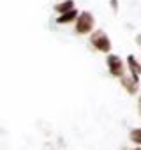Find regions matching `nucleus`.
<instances>
[{
  "label": "nucleus",
  "mask_w": 141,
  "mask_h": 150,
  "mask_svg": "<svg viewBox=\"0 0 141 150\" xmlns=\"http://www.w3.org/2000/svg\"><path fill=\"white\" fill-rule=\"evenodd\" d=\"M95 30V18L90 11H83L78 14L76 18V25H74V32L78 35H87L92 34Z\"/></svg>",
  "instance_id": "f257e3e1"
},
{
  "label": "nucleus",
  "mask_w": 141,
  "mask_h": 150,
  "mask_svg": "<svg viewBox=\"0 0 141 150\" xmlns=\"http://www.w3.org/2000/svg\"><path fill=\"white\" fill-rule=\"evenodd\" d=\"M90 46L95 50V51H102V53H109L111 51V41L108 37V34L104 30H94L90 34Z\"/></svg>",
  "instance_id": "f03ea898"
},
{
  "label": "nucleus",
  "mask_w": 141,
  "mask_h": 150,
  "mask_svg": "<svg viewBox=\"0 0 141 150\" xmlns=\"http://www.w3.org/2000/svg\"><path fill=\"white\" fill-rule=\"evenodd\" d=\"M106 64H108V71L113 78H123L125 76V64L118 55L108 53L106 57Z\"/></svg>",
  "instance_id": "7ed1b4c3"
},
{
  "label": "nucleus",
  "mask_w": 141,
  "mask_h": 150,
  "mask_svg": "<svg viewBox=\"0 0 141 150\" xmlns=\"http://www.w3.org/2000/svg\"><path fill=\"white\" fill-rule=\"evenodd\" d=\"M127 71L130 72V80L139 85V76H141V64L136 60L134 55L127 57Z\"/></svg>",
  "instance_id": "20e7f679"
},
{
  "label": "nucleus",
  "mask_w": 141,
  "mask_h": 150,
  "mask_svg": "<svg viewBox=\"0 0 141 150\" xmlns=\"http://www.w3.org/2000/svg\"><path fill=\"white\" fill-rule=\"evenodd\" d=\"M78 9L74 7L73 11H69V13H63V14H60L58 18H56V23H60V25H65V23H70V21H76V18H78Z\"/></svg>",
  "instance_id": "39448f33"
},
{
  "label": "nucleus",
  "mask_w": 141,
  "mask_h": 150,
  "mask_svg": "<svg viewBox=\"0 0 141 150\" xmlns=\"http://www.w3.org/2000/svg\"><path fill=\"white\" fill-rule=\"evenodd\" d=\"M120 83H122V87L127 90V94H130V96H134V94H137V83H134L129 76H123V78H120Z\"/></svg>",
  "instance_id": "423d86ee"
},
{
  "label": "nucleus",
  "mask_w": 141,
  "mask_h": 150,
  "mask_svg": "<svg viewBox=\"0 0 141 150\" xmlns=\"http://www.w3.org/2000/svg\"><path fill=\"white\" fill-rule=\"evenodd\" d=\"M74 9V0H62L60 4L55 6V11L56 14H63V13H69Z\"/></svg>",
  "instance_id": "0eeeda50"
},
{
  "label": "nucleus",
  "mask_w": 141,
  "mask_h": 150,
  "mask_svg": "<svg viewBox=\"0 0 141 150\" xmlns=\"http://www.w3.org/2000/svg\"><path fill=\"white\" fill-rule=\"evenodd\" d=\"M129 138H130V141H132V143L139 145V148H141V127L132 129V131H130V134H129Z\"/></svg>",
  "instance_id": "6e6552de"
},
{
  "label": "nucleus",
  "mask_w": 141,
  "mask_h": 150,
  "mask_svg": "<svg viewBox=\"0 0 141 150\" xmlns=\"http://www.w3.org/2000/svg\"><path fill=\"white\" fill-rule=\"evenodd\" d=\"M109 6H111L113 13H118V7H120V4H118V0H109Z\"/></svg>",
  "instance_id": "1a4fd4ad"
},
{
  "label": "nucleus",
  "mask_w": 141,
  "mask_h": 150,
  "mask_svg": "<svg viewBox=\"0 0 141 150\" xmlns=\"http://www.w3.org/2000/svg\"><path fill=\"white\" fill-rule=\"evenodd\" d=\"M136 44H137V46H141V34H137V35H136Z\"/></svg>",
  "instance_id": "9d476101"
},
{
  "label": "nucleus",
  "mask_w": 141,
  "mask_h": 150,
  "mask_svg": "<svg viewBox=\"0 0 141 150\" xmlns=\"http://www.w3.org/2000/svg\"><path fill=\"white\" fill-rule=\"evenodd\" d=\"M137 108H139V115H141V94H139V99H137Z\"/></svg>",
  "instance_id": "9b49d317"
},
{
  "label": "nucleus",
  "mask_w": 141,
  "mask_h": 150,
  "mask_svg": "<svg viewBox=\"0 0 141 150\" xmlns=\"http://www.w3.org/2000/svg\"><path fill=\"white\" fill-rule=\"evenodd\" d=\"M132 150H141V148H139V146H137V148H132Z\"/></svg>",
  "instance_id": "f8f14e48"
}]
</instances>
